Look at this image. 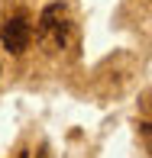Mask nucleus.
<instances>
[{
	"mask_svg": "<svg viewBox=\"0 0 152 158\" xmlns=\"http://www.w3.org/2000/svg\"><path fill=\"white\" fill-rule=\"evenodd\" d=\"M71 35V19H68V10L62 3H49L46 10L39 13V26H36V39L46 52H62L65 42Z\"/></svg>",
	"mask_w": 152,
	"mask_h": 158,
	"instance_id": "obj_1",
	"label": "nucleus"
},
{
	"mask_svg": "<svg viewBox=\"0 0 152 158\" xmlns=\"http://www.w3.org/2000/svg\"><path fill=\"white\" fill-rule=\"evenodd\" d=\"M0 42H3V48L10 55H23L26 48H29L33 42V23L26 13H16V16H10L3 23V29H0Z\"/></svg>",
	"mask_w": 152,
	"mask_h": 158,
	"instance_id": "obj_2",
	"label": "nucleus"
},
{
	"mask_svg": "<svg viewBox=\"0 0 152 158\" xmlns=\"http://www.w3.org/2000/svg\"><path fill=\"white\" fill-rule=\"evenodd\" d=\"M16 158H29V152H26V148H20V152H16Z\"/></svg>",
	"mask_w": 152,
	"mask_h": 158,
	"instance_id": "obj_3",
	"label": "nucleus"
},
{
	"mask_svg": "<svg viewBox=\"0 0 152 158\" xmlns=\"http://www.w3.org/2000/svg\"><path fill=\"white\" fill-rule=\"evenodd\" d=\"M36 158H49V152H46V148H39V155H36Z\"/></svg>",
	"mask_w": 152,
	"mask_h": 158,
	"instance_id": "obj_4",
	"label": "nucleus"
}]
</instances>
